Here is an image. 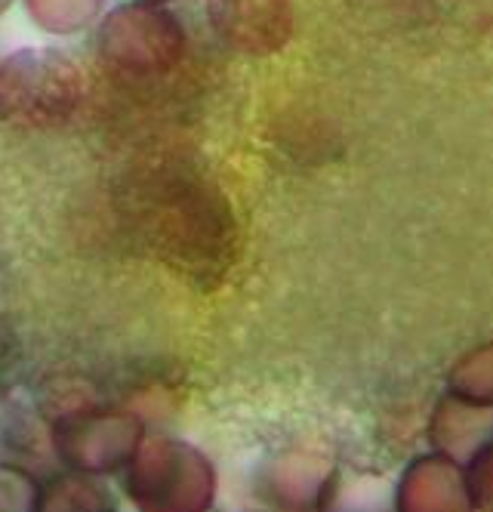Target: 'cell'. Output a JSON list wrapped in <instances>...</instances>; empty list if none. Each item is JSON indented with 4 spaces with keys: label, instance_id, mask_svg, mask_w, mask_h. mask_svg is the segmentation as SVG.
Returning a JSON list of instances; mask_svg holds the SVG:
<instances>
[{
    "label": "cell",
    "instance_id": "6da1fadb",
    "mask_svg": "<svg viewBox=\"0 0 493 512\" xmlns=\"http://www.w3.org/2000/svg\"><path fill=\"white\" fill-rule=\"evenodd\" d=\"M84 102V75L62 50L22 47L0 62V121L19 130H56Z\"/></svg>",
    "mask_w": 493,
    "mask_h": 512
},
{
    "label": "cell",
    "instance_id": "7a4b0ae2",
    "mask_svg": "<svg viewBox=\"0 0 493 512\" xmlns=\"http://www.w3.org/2000/svg\"><path fill=\"white\" fill-rule=\"evenodd\" d=\"M96 53L121 75H167L185 56V28L167 4L130 0L105 13L96 31Z\"/></svg>",
    "mask_w": 493,
    "mask_h": 512
},
{
    "label": "cell",
    "instance_id": "3957f363",
    "mask_svg": "<svg viewBox=\"0 0 493 512\" xmlns=\"http://www.w3.org/2000/svg\"><path fill=\"white\" fill-rule=\"evenodd\" d=\"M142 438L136 417L121 411H68L53 423V445L59 457L78 472H111L124 466Z\"/></svg>",
    "mask_w": 493,
    "mask_h": 512
},
{
    "label": "cell",
    "instance_id": "277c9868",
    "mask_svg": "<svg viewBox=\"0 0 493 512\" xmlns=\"http://www.w3.org/2000/svg\"><path fill=\"white\" fill-rule=\"evenodd\" d=\"M201 460L173 442H148L130 475V491L145 512H192L198 503Z\"/></svg>",
    "mask_w": 493,
    "mask_h": 512
},
{
    "label": "cell",
    "instance_id": "5b68a950",
    "mask_svg": "<svg viewBox=\"0 0 493 512\" xmlns=\"http://www.w3.org/2000/svg\"><path fill=\"white\" fill-rule=\"evenodd\" d=\"M207 16L219 41L244 56H272L293 34L290 0H207Z\"/></svg>",
    "mask_w": 493,
    "mask_h": 512
},
{
    "label": "cell",
    "instance_id": "8992f818",
    "mask_svg": "<svg viewBox=\"0 0 493 512\" xmlns=\"http://www.w3.org/2000/svg\"><path fill=\"white\" fill-rule=\"evenodd\" d=\"M25 16L53 38L87 31L105 10V0H22Z\"/></svg>",
    "mask_w": 493,
    "mask_h": 512
},
{
    "label": "cell",
    "instance_id": "52a82bcc",
    "mask_svg": "<svg viewBox=\"0 0 493 512\" xmlns=\"http://www.w3.org/2000/svg\"><path fill=\"white\" fill-rule=\"evenodd\" d=\"M450 386L466 401H493V343L469 352L450 374Z\"/></svg>",
    "mask_w": 493,
    "mask_h": 512
},
{
    "label": "cell",
    "instance_id": "ba28073f",
    "mask_svg": "<svg viewBox=\"0 0 493 512\" xmlns=\"http://www.w3.org/2000/svg\"><path fill=\"white\" fill-rule=\"evenodd\" d=\"M0 512H44V494L28 472L0 466Z\"/></svg>",
    "mask_w": 493,
    "mask_h": 512
},
{
    "label": "cell",
    "instance_id": "9c48e42d",
    "mask_svg": "<svg viewBox=\"0 0 493 512\" xmlns=\"http://www.w3.org/2000/svg\"><path fill=\"white\" fill-rule=\"evenodd\" d=\"M93 497L96 491L78 482H62L50 500H44V512H96L93 509Z\"/></svg>",
    "mask_w": 493,
    "mask_h": 512
},
{
    "label": "cell",
    "instance_id": "30bf717a",
    "mask_svg": "<svg viewBox=\"0 0 493 512\" xmlns=\"http://www.w3.org/2000/svg\"><path fill=\"white\" fill-rule=\"evenodd\" d=\"M13 4H16V0H0V16H4Z\"/></svg>",
    "mask_w": 493,
    "mask_h": 512
},
{
    "label": "cell",
    "instance_id": "8fae6325",
    "mask_svg": "<svg viewBox=\"0 0 493 512\" xmlns=\"http://www.w3.org/2000/svg\"><path fill=\"white\" fill-rule=\"evenodd\" d=\"M148 4H173V0H148Z\"/></svg>",
    "mask_w": 493,
    "mask_h": 512
}]
</instances>
